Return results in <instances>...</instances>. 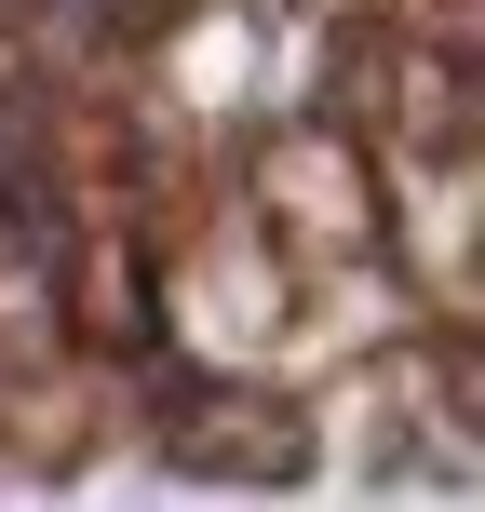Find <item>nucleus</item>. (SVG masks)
I'll use <instances>...</instances> for the list:
<instances>
[{"instance_id":"1","label":"nucleus","mask_w":485,"mask_h":512,"mask_svg":"<svg viewBox=\"0 0 485 512\" xmlns=\"http://www.w3.org/2000/svg\"><path fill=\"white\" fill-rule=\"evenodd\" d=\"M243 203L270 216V243L297 256V283L378 270V149H364V122H337V108H283V122L256 135L243 149Z\"/></svg>"}]
</instances>
